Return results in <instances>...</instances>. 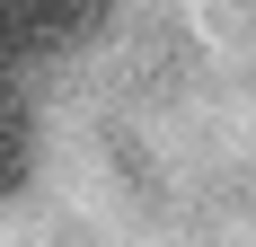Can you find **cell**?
<instances>
[{"instance_id":"obj_1","label":"cell","mask_w":256,"mask_h":247,"mask_svg":"<svg viewBox=\"0 0 256 247\" xmlns=\"http://www.w3.org/2000/svg\"><path fill=\"white\" fill-rule=\"evenodd\" d=\"M106 18H115V0H0V71L71 53V44H98Z\"/></svg>"},{"instance_id":"obj_2","label":"cell","mask_w":256,"mask_h":247,"mask_svg":"<svg viewBox=\"0 0 256 247\" xmlns=\"http://www.w3.org/2000/svg\"><path fill=\"white\" fill-rule=\"evenodd\" d=\"M26 168H36V115H26V98L9 88V71H0V194H18Z\"/></svg>"}]
</instances>
